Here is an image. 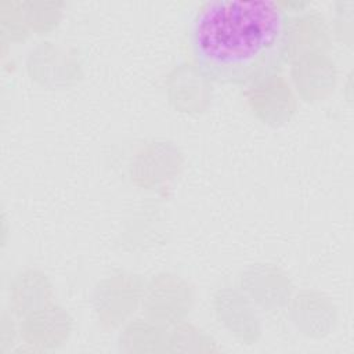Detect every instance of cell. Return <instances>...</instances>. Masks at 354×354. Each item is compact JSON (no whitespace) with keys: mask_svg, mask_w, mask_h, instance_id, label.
Here are the masks:
<instances>
[{"mask_svg":"<svg viewBox=\"0 0 354 354\" xmlns=\"http://www.w3.org/2000/svg\"><path fill=\"white\" fill-rule=\"evenodd\" d=\"M288 12L272 0H212L189 26L198 72L207 80L259 84L283 65L290 43Z\"/></svg>","mask_w":354,"mask_h":354,"instance_id":"cell-1","label":"cell"}]
</instances>
